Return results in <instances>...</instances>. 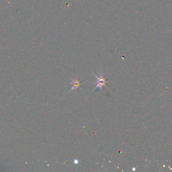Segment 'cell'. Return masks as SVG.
<instances>
[{"label":"cell","instance_id":"obj_1","mask_svg":"<svg viewBox=\"0 0 172 172\" xmlns=\"http://www.w3.org/2000/svg\"><path fill=\"white\" fill-rule=\"evenodd\" d=\"M94 75L95 77L97 78V86H96V87H95V88L94 90H101L102 87L106 86V83L107 82V81H106L105 78H103L102 75H100V76H98L95 74H94Z\"/></svg>","mask_w":172,"mask_h":172},{"label":"cell","instance_id":"obj_2","mask_svg":"<svg viewBox=\"0 0 172 172\" xmlns=\"http://www.w3.org/2000/svg\"><path fill=\"white\" fill-rule=\"evenodd\" d=\"M71 86H72V87L70 90V91L72 90L76 91L80 87V86H81V83H80V82L77 78L71 79Z\"/></svg>","mask_w":172,"mask_h":172}]
</instances>
